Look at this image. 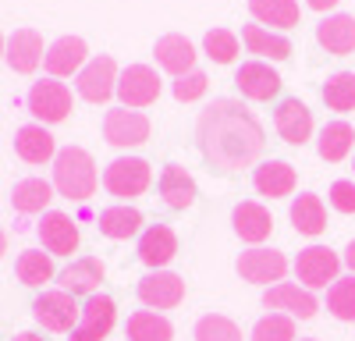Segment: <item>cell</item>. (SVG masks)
<instances>
[{"label": "cell", "mask_w": 355, "mask_h": 341, "mask_svg": "<svg viewBox=\"0 0 355 341\" xmlns=\"http://www.w3.org/2000/svg\"><path fill=\"white\" fill-rule=\"evenodd\" d=\"M323 103L338 114L355 110V71H338L323 82Z\"/></svg>", "instance_id": "e575fe53"}, {"label": "cell", "mask_w": 355, "mask_h": 341, "mask_svg": "<svg viewBox=\"0 0 355 341\" xmlns=\"http://www.w3.org/2000/svg\"><path fill=\"white\" fill-rule=\"evenodd\" d=\"M25 103H28V114H33L40 125H61V121H68V114L75 107L71 89L64 82H57V78L33 82V85H28Z\"/></svg>", "instance_id": "3957f363"}, {"label": "cell", "mask_w": 355, "mask_h": 341, "mask_svg": "<svg viewBox=\"0 0 355 341\" xmlns=\"http://www.w3.org/2000/svg\"><path fill=\"white\" fill-rule=\"evenodd\" d=\"M36 231H40V242L50 256H71L78 249V224L61 210H46Z\"/></svg>", "instance_id": "e0dca14e"}, {"label": "cell", "mask_w": 355, "mask_h": 341, "mask_svg": "<svg viewBox=\"0 0 355 341\" xmlns=\"http://www.w3.org/2000/svg\"><path fill=\"white\" fill-rule=\"evenodd\" d=\"M291 224L299 235H309V238L323 235L327 231V207H323V199L313 195V192H302L291 203Z\"/></svg>", "instance_id": "83f0119b"}, {"label": "cell", "mask_w": 355, "mask_h": 341, "mask_svg": "<svg viewBox=\"0 0 355 341\" xmlns=\"http://www.w3.org/2000/svg\"><path fill=\"white\" fill-rule=\"evenodd\" d=\"M117 324V306L110 295H89L82 306V320L68 341H103Z\"/></svg>", "instance_id": "7c38bea8"}, {"label": "cell", "mask_w": 355, "mask_h": 341, "mask_svg": "<svg viewBox=\"0 0 355 341\" xmlns=\"http://www.w3.org/2000/svg\"><path fill=\"white\" fill-rule=\"evenodd\" d=\"M33 317L40 327H46L53 334H71L82 320V306L75 302V295H68L61 288H50L33 302Z\"/></svg>", "instance_id": "5b68a950"}, {"label": "cell", "mask_w": 355, "mask_h": 341, "mask_svg": "<svg viewBox=\"0 0 355 341\" xmlns=\"http://www.w3.org/2000/svg\"><path fill=\"white\" fill-rule=\"evenodd\" d=\"M202 50L214 64H231L234 57H239V36H234L231 28H210V33L202 36Z\"/></svg>", "instance_id": "8d00e7d4"}, {"label": "cell", "mask_w": 355, "mask_h": 341, "mask_svg": "<svg viewBox=\"0 0 355 341\" xmlns=\"http://www.w3.org/2000/svg\"><path fill=\"white\" fill-rule=\"evenodd\" d=\"M316 150H320V160L341 164V160L355 150V128H352L348 121H327V125L320 128Z\"/></svg>", "instance_id": "f1b7e54d"}, {"label": "cell", "mask_w": 355, "mask_h": 341, "mask_svg": "<svg viewBox=\"0 0 355 341\" xmlns=\"http://www.w3.org/2000/svg\"><path fill=\"white\" fill-rule=\"evenodd\" d=\"M15 153L25 164H46L57 157V142L46 132V125H25L15 132Z\"/></svg>", "instance_id": "484cf974"}, {"label": "cell", "mask_w": 355, "mask_h": 341, "mask_svg": "<svg viewBox=\"0 0 355 341\" xmlns=\"http://www.w3.org/2000/svg\"><path fill=\"white\" fill-rule=\"evenodd\" d=\"M157 189H160V199H164L171 210H189V207L196 203V195H199L196 178L189 175L185 167H178V164H167V167L160 170Z\"/></svg>", "instance_id": "d4e9b609"}, {"label": "cell", "mask_w": 355, "mask_h": 341, "mask_svg": "<svg viewBox=\"0 0 355 341\" xmlns=\"http://www.w3.org/2000/svg\"><path fill=\"white\" fill-rule=\"evenodd\" d=\"M299 341H320V338H299Z\"/></svg>", "instance_id": "7dc6e473"}, {"label": "cell", "mask_w": 355, "mask_h": 341, "mask_svg": "<svg viewBox=\"0 0 355 341\" xmlns=\"http://www.w3.org/2000/svg\"><path fill=\"white\" fill-rule=\"evenodd\" d=\"M117 100L128 110L150 107L160 100V75L150 64H128L121 75H117Z\"/></svg>", "instance_id": "ba28073f"}, {"label": "cell", "mask_w": 355, "mask_h": 341, "mask_svg": "<svg viewBox=\"0 0 355 341\" xmlns=\"http://www.w3.org/2000/svg\"><path fill=\"white\" fill-rule=\"evenodd\" d=\"M231 220H234V235H239L242 242H249L252 249L263 242V238H270V231H274V217H270V210H266L263 203H239L234 207V213H231Z\"/></svg>", "instance_id": "603a6c76"}, {"label": "cell", "mask_w": 355, "mask_h": 341, "mask_svg": "<svg viewBox=\"0 0 355 341\" xmlns=\"http://www.w3.org/2000/svg\"><path fill=\"white\" fill-rule=\"evenodd\" d=\"M15 274L21 284H28V288H43V284L53 281V260H50V252L43 249H25L18 256V263H15Z\"/></svg>", "instance_id": "836d02e7"}, {"label": "cell", "mask_w": 355, "mask_h": 341, "mask_svg": "<svg viewBox=\"0 0 355 341\" xmlns=\"http://www.w3.org/2000/svg\"><path fill=\"white\" fill-rule=\"evenodd\" d=\"M199 150L217 170L234 175L242 167H252L266 146L263 125L252 118V110L239 100H214L199 114Z\"/></svg>", "instance_id": "6da1fadb"}, {"label": "cell", "mask_w": 355, "mask_h": 341, "mask_svg": "<svg viewBox=\"0 0 355 341\" xmlns=\"http://www.w3.org/2000/svg\"><path fill=\"white\" fill-rule=\"evenodd\" d=\"M242 43L249 46V53H259L266 61H284V57H291V43L281 33H270V28H263V25H245Z\"/></svg>", "instance_id": "d6a6232c"}, {"label": "cell", "mask_w": 355, "mask_h": 341, "mask_svg": "<svg viewBox=\"0 0 355 341\" xmlns=\"http://www.w3.org/2000/svg\"><path fill=\"white\" fill-rule=\"evenodd\" d=\"M153 182V167L142 157H117L103 170V189L117 199H139Z\"/></svg>", "instance_id": "277c9868"}, {"label": "cell", "mask_w": 355, "mask_h": 341, "mask_svg": "<svg viewBox=\"0 0 355 341\" xmlns=\"http://www.w3.org/2000/svg\"><path fill=\"white\" fill-rule=\"evenodd\" d=\"M103 139L117 150H132L142 146L150 139V118L142 110H128V107H114L103 114Z\"/></svg>", "instance_id": "52a82bcc"}, {"label": "cell", "mask_w": 355, "mask_h": 341, "mask_svg": "<svg viewBox=\"0 0 355 341\" xmlns=\"http://www.w3.org/2000/svg\"><path fill=\"white\" fill-rule=\"evenodd\" d=\"M206 85H210V78H206L202 71H189V75H182L174 82V100L178 103H192V100H199L206 93Z\"/></svg>", "instance_id": "ab89813d"}, {"label": "cell", "mask_w": 355, "mask_h": 341, "mask_svg": "<svg viewBox=\"0 0 355 341\" xmlns=\"http://www.w3.org/2000/svg\"><path fill=\"white\" fill-rule=\"evenodd\" d=\"M11 341H46V338H40V334H33V331H21V334H15Z\"/></svg>", "instance_id": "ee69618b"}, {"label": "cell", "mask_w": 355, "mask_h": 341, "mask_svg": "<svg viewBox=\"0 0 355 341\" xmlns=\"http://www.w3.org/2000/svg\"><path fill=\"white\" fill-rule=\"evenodd\" d=\"M252 341H295V320L284 313H266L252 327Z\"/></svg>", "instance_id": "f35d334b"}, {"label": "cell", "mask_w": 355, "mask_h": 341, "mask_svg": "<svg viewBox=\"0 0 355 341\" xmlns=\"http://www.w3.org/2000/svg\"><path fill=\"white\" fill-rule=\"evenodd\" d=\"M196 341H242V331L234 320L220 317V313H206L196 324Z\"/></svg>", "instance_id": "74e56055"}, {"label": "cell", "mask_w": 355, "mask_h": 341, "mask_svg": "<svg viewBox=\"0 0 355 341\" xmlns=\"http://www.w3.org/2000/svg\"><path fill=\"white\" fill-rule=\"evenodd\" d=\"M234 270H239L242 281H249V284H266V288H274V284H281L284 274H288V260H284V252H277V249L256 245V249L239 256Z\"/></svg>", "instance_id": "30bf717a"}, {"label": "cell", "mask_w": 355, "mask_h": 341, "mask_svg": "<svg viewBox=\"0 0 355 341\" xmlns=\"http://www.w3.org/2000/svg\"><path fill=\"white\" fill-rule=\"evenodd\" d=\"M263 306L274 309V313H284L291 320H313L316 309H320L316 295L309 288H302V284H295V281H281L274 288H266Z\"/></svg>", "instance_id": "8fae6325"}, {"label": "cell", "mask_w": 355, "mask_h": 341, "mask_svg": "<svg viewBox=\"0 0 355 341\" xmlns=\"http://www.w3.org/2000/svg\"><path fill=\"white\" fill-rule=\"evenodd\" d=\"M341 274V256L327 245H309L299 252L295 260V277H299L302 288L316 292V288H331Z\"/></svg>", "instance_id": "8992f818"}, {"label": "cell", "mask_w": 355, "mask_h": 341, "mask_svg": "<svg viewBox=\"0 0 355 341\" xmlns=\"http://www.w3.org/2000/svg\"><path fill=\"white\" fill-rule=\"evenodd\" d=\"M249 11L263 28H295L302 21L299 0H249Z\"/></svg>", "instance_id": "4316f807"}, {"label": "cell", "mask_w": 355, "mask_h": 341, "mask_svg": "<svg viewBox=\"0 0 355 341\" xmlns=\"http://www.w3.org/2000/svg\"><path fill=\"white\" fill-rule=\"evenodd\" d=\"M128 341H174V327L167 317H160L157 309H139L125 324Z\"/></svg>", "instance_id": "1f68e13d"}, {"label": "cell", "mask_w": 355, "mask_h": 341, "mask_svg": "<svg viewBox=\"0 0 355 341\" xmlns=\"http://www.w3.org/2000/svg\"><path fill=\"white\" fill-rule=\"evenodd\" d=\"M4 50H8V40H4V33H0V57H4Z\"/></svg>", "instance_id": "bcb514c9"}, {"label": "cell", "mask_w": 355, "mask_h": 341, "mask_svg": "<svg viewBox=\"0 0 355 341\" xmlns=\"http://www.w3.org/2000/svg\"><path fill=\"white\" fill-rule=\"evenodd\" d=\"M117 64H114V57L110 53H100V57H93L82 71H78V78H75V89H78V96L82 100H89V103H107L114 93H117Z\"/></svg>", "instance_id": "9c48e42d"}, {"label": "cell", "mask_w": 355, "mask_h": 341, "mask_svg": "<svg viewBox=\"0 0 355 341\" xmlns=\"http://www.w3.org/2000/svg\"><path fill=\"white\" fill-rule=\"evenodd\" d=\"M345 263H348V270L355 274V238L348 242V249H345Z\"/></svg>", "instance_id": "7bdbcfd3"}, {"label": "cell", "mask_w": 355, "mask_h": 341, "mask_svg": "<svg viewBox=\"0 0 355 341\" xmlns=\"http://www.w3.org/2000/svg\"><path fill=\"white\" fill-rule=\"evenodd\" d=\"M96 227H100L103 238L125 242V238H135L142 231V213L132 210V207H107V210H100Z\"/></svg>", "instance_id": "f546056e"}, {"label": "cell", "mask_w": 355, "mask_h": 341, "mask_svg": "<svg viewBox=\"0 0 355 341\" xmlns=\"http://www.w3.org/2000/svg\"><path fill=\"white\" fill-rule=\"evenodd\" d=\"M96 164L82 146H64L53 157V189L64 199H75V203H85V199L96 195Z\"/></svg>", "instance_id": "7a4b0ae2"}, {"label": "cell", "mask_w": 355, "mask_h": 341, "mask_svg": "<svg viewBox=\"0 0 355 341\" xmlns=\"http://www.w3.org/2000/svg\"><path fill=\"white\" fill-rule=\"evenodd\" d=\"M153 57H157V64H160L164 71H171L174 78H182V75L196 71V57H199V53H196V46H192L185 36L167 33V36H160V40H157Z\"/></svg>", "instance_id": "7402d4cb"}, {"label": "cell", "mask_w": 355, "mask_h": 341, "mask_svg": "<svg viewBox=\"0 0 355 341\" xmlns=\"http://www.w3.org/2000/svg\"><path fill=\"white\" fill-rule=\"evenodd\" d=\"M316 43L334 57L355 53V15H327L316 25Z\"/></svg>", "instance_id": "cb8c5ba5"}, {"label": "cell", "mask_w": 355, "mask_h": 341, "mask_svg": "<svg viewBox=\"0 0 355 341\" xmlns=\"http://www.w3.org/2000/svg\"><path fill=\"white\" fill-rule=\"evenodd\" d=\"M234 85L245 100H256V103H266L281 93V75L266 64V61H245L239 71H234Z\"/></svg>", "instance_id": "9a60e30c"}, {"label": "cell", "mask_w": 355, "mask_h": 341, "mask_svg": "<svg viewBox=\"0 0 355 341\" xmlns=\"http://www.w3.org/2000/svg\"><path fill=\"white\" fill-rule=\"evenodd\" d=\"M43 36L36 33V28H15V33L8 36V50H4V61L11 71L18 75H33L40 64H43Z\"/></svg>", "instance_id": "2e32d148"}, {"label": "cell", "mask_w": 355, "mask_h": 341, "mask_svg": "<svg viewBox=\"0 0 355 341\" xmlns=\"http://www.w3.org/2000/svg\"><path fill=\"white\" fill-rule=\"evenodd\" d=\"M252 185L259 195L266 199H284L295 192L299 185V175H295V167L288 160H263L256 170H252Z\"/></svg>", "instance_id": "44dd1931"}, {"label": "cell", "mask_w": 355, "mask_h": 341, "mask_svg": "<svg viewBox=\"0 0 355 341\" xmlns=\"http://www.w3.org/2000/svg\"><path fill=\"white\" fill-rule=\"evenodd\" d=\"M331 207L338 213H355V182H334L331 185Z\"/></svg>", "instance_id": "60d3db41"}, {"label": "cell", "mask_w": 355, "mask_h": 341, "mask_svg": "<svg viewBox=\"0 0 355 341\" xmlns=\"http://www.w3.org/2000/svg\"><path fill=\"white\" fill-rule=\"evenodd\" d=\"M53 182H43V178H21L15 182L11 189V207L18 213H43L50 207V199H53Z\"/></svg>", "instance_id": "4dcf8cb0"}, {"label": "cell", "mask_w": 355, "mask_h": 341, "mask_svg": "<svg viewBox=\"0 0 355 341\" xmlns=\"http://www.w3.org/2000/svg\"><path fill=\"white\" fill-rule=\"evenodd\" d=\"M139 299L150 309H174L185 302V281L171 270H153L139 281Z\"/></svg>", "instance_id": "5bb4252c"}, {"label": "cell", "mask_w": 355, "mask_h": 341, "mask_svg": "<svg viewBox=\"0 0 355 341\" xmlns=\"http://www.w3.org/2000/svg\"><path fill=\"white\" fill-rule=\"evenodd\" d=\"M174 256H178V235H174V227L153 224V227H146V231L139 235V260L150 267V270L167 267Z\"/></svg>", "instance_id": "d6986e66"}, {"label": "cell", "mask_w": 355, "mask_h": 341, "mask_svg": "<svg viewBox=\"0 0 355 341\" xmlns=\"http://www.w3.org/2000/svg\"><path fill=\"white\" fill-rule=\"evenodd\" d=\"M89 64V46L82 36H61L46 46V57H43V68L50 78H68V75H78L82 68Z\"/></svg>", "instance_id": "4fadbf2b"}, {"label": "cell", "mask_w": 355, "mask_h": 341, "mask_svg": "<svg viewBox=\"0 0 355 341\" xmlns=\"http://www.w3.org/2000/svg\"><path fill=\"white\" fill-rule=\"evenodd\" d=\"M274 128L288 146H302V142H309V135H313V114L302 100L288 96L274 110Z\"/></svg>", "instance_id": "ac0fdd59"}, {"label": "cell", "mask_w": 355, "mask_h": 341, "mask_svg": "<svg viewBox=\"0 0 355 341\" xmlns=\"http://www.w3.org/2000/svg\"><path fill=\"white\" fill-rule=\"evenodd\" d=\"M103 277H107V270L96 256H82V260L68 263L57 274V284H61V292H68V295H96Z\"/></svg>", "instance_id": "ffe728a7"}, {"label": "cell", "mask_w": 355, "mask_h": 341, "mask_svg": "<svg viewBox=\"0 0 355 341\" xmlns=\"http://www.w3.org/2000/svg\"><path fill=\"white\" fill-rule=\"evenodd\" d=\"M306 4H309L313 11H334V8L341 4V0H306Z\"/></svg>", "instance_id": "b9f144b4"}, {"label": "cell", "mask_w": 355, "mask_h": 341, "mask_svg": "<svg viewBox=\"0 0 355 341\" xmlns=\"http://www.w3.org/2000/svg\"><path fill=\"white\" fill-rule=\"evenodd\" d=\"M8 252V235H4V227H0V256Z\"/></svg>", "instance_id": "f6af8a7d"}, {"label": "cell", "mask_w": 355, "mask_h": 341, "mask_svg": "<svg viewBox=\"0 0 355 341\" xmlns=\"http://www.w3.org/2000/svg\"><path fill=\"white\" fill-rule=\"evenodd\" d=\"M327 309L331 317L341 320V324H355V274L348 277H338L327 292Z\"/></svg>", "instance_id": "d590c367"}]
</instances>
